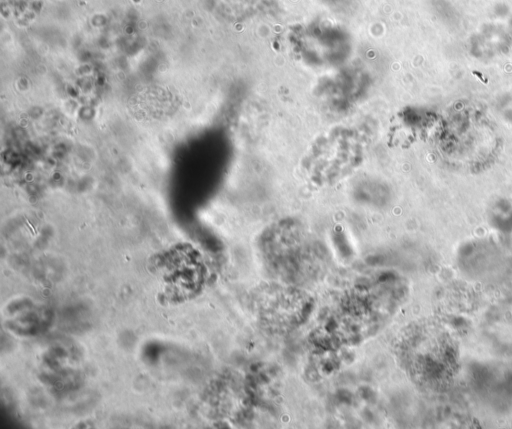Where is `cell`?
Segmentation results:
<instances>
[{"label":"cell","instance_id":"obj_1","mask_svg":"<svg viewBox=\"0 0 512 429\" xmlns=\"http://www.w3.org/2000/svg\"><path fill=\"white\" fill-rule=\"evenodd\" d=\"M43 0H1L4 18L20 26L29 25L39 14Z\"/></svg>","mask_w":512,"mask_h":429}]
</instances>
